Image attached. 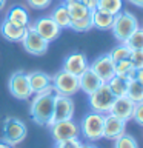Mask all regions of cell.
<instances>
[{
    "label": "cell",
    "instance_id": "19",
    "mask_svg": "<svg viewBox=\"0 0 143 148\" xmlns=\"http://www.w3.org/2000/svg\"><path fill=\"white\" fill-rule=\"evenodd\" d=\"M91 18H92V28H97L100 31H111L114 23V16L101 9H94L91 11Z\"/></svg>",
    "mask_w": 143,
    "mask_h": 148
},
{
    "label": "cell",
    "instance_id": "39",
    "mask_svg": "<svg viewBox=\"0 0 143 148\" xmlns=\"http://www.w3.org/2000/svg\"><path fill=\"white\" fill-rule=\"evenodd\" d=\"M0 148H12L9 143H6L5 140H0Z\"/></svg>",
    "mask_w": 143,
    "mask_h": 148
},
{
    "label": "cell",
    "instance_id": "24",
    "mask_svg": "<svg viewBox=\"0 0 143 148\" xmlns=\"http://www.w3.org/2000/svg\"><path fill=\"white\" fill-rule=\"evenodd\" d=\"M66 6H68V11H69V16H71V20L83 18V17H86L91 14V11L80 2V0H77V2H69V3H66Z\"/></svg>",
    "mask_w": 143,
    "mask_h": 148
},
{
    "label": "cell",
    "instance_id": "3",
    "mask_svg": "<svg viewBox=\"0 0 143 148\" xmlns=\"http://www.w3.org/2000/svg\"><path fill=\"white\" fill-rule=\"evenodd\" d=\"M137 26H138V20L132 12L120 11L118 14L114 16V23H112L111 31H112L115 40H117L118 43H123V42L136 31Z\"/></svg>",
    "mask_w": 143,
    "mask_h": 148
},
{
    "label": "cell",
    "instance_id": "15",
    "mask_svg": "<svg viewBox=\"0 0 143 148\" xmlns=\"http://www.w3.org/2000/svg\"><path fill=\"white\" fill-rule=\"evenodd\" d=\"M134 106H136V103H134L128 96L115 97V100H114L112 106H111L109 113L114 114V116H117V117H120L122 120H125V122H129V120H132Z\"/></svg>",
    "mask_w": 143,
    "mask_h": 148
},
{
    "label": "cell",
    "instance_id": "21",
    "mask_svg": "<svg viewBox=\"0 0 143 148\" xmlns=\"http://www.w3.org/2000/svg\"><path fill=\"white\" fill-rule=\"evenodd\" d=\"M51 18H52L62 29L69 28V25H71V16H69L66 3H60L59 6H55L52 14H51Z\"/></svg>",
    "mask_w": 143,
    "mask_h": 148
},
{
    "label": "cell",
    "instance_id": "38",
    "mask_svg": "<svg viewBox=\"0 0 143 148\" xmlns=\"http://www.w3.org/2000/svg\"><path fill=\"white\" fill-rule=\"evenodd\" d=\"M80 148H99V147H95L94 142H83Z\"/></svg>",
    "mask_w": 143,
    "mask_h": 148
},
{
    "label": "cell",
    "instance_id": "32",
    "mask_svg": "<svg viewBox=\"0 0 143 148\" xmlns=\"http://www.w3.org/2000/svg\"><path fill=\"white\" fill-rule=\"evenodd\" d=\"M82 139L80 137H72V139H65L55 143V148H80L82 147Z\"/></svg>",
    "mask_w": 143,
    "mask_h": 148
},
{
    "label": "cell",
    "instance_id": "27",
    "mask_svg": "<svg viewBox=\"0 0 143 148\" xmlns=\"http://www.w3.org/2000/svg\"><path fill=\"white\" fill-rule=\"evenodd\" d=\"M97 8L115 16V14H118L123 9V0H99Z\"/></svg>",
    "mask_w": 143,
    "mask_h": 148
},
{
    "label": "cell",
    "instance_id": "2",
    "mask_svg": "<svg viewBox=\"0 0 143 148\" xmlns=\"http://www.w3.org/2000/svg\"><path fill=\"white\" fill-rule=\"evenodd\" d=\"M103 114L89 111L78 123L80 136L86 142H97L103 139Z\"/></svg>",
    "mask_w": 143,
    "mask_h": 148
},
{
    "label": "cell",
    "instance_id": "14",
    "mask_svg": "<svg viewBox=\"0 0 143 148\" xmlns=\"http://www.w3.org/2000/svg\"><path fill=\"white\" fill-rule=\"evenodd\" d=\"M28 80H29L32 94H43V92H54L51 76L42 71L28 73Z\"/></svg>",
    "mask_w": 143,
    "mask_h": 148
},
{
    "label": "cell",
    "instance_id": "23",
    "mask_svg": "<svg viewBox=\"0 0 143 148\" xmlns=\"http://www.w3.org/2000/svg\"><path fill=\"white\" fill-rule=\"evenodd\" d=\"M106 85L109 86L111 92H112L115 97H125L128 92V82L120 76H114L112 79H109V80L106 82Z\"/></svg>",
    "mask_w": 143,
    "mask_h": 148
},
{
    "label": "cell",
    "instance_id": "7",
    "mask_svg": "<svg viewBox=\"0 0 143 148\" xmlns=\"http://www.w3.org/2000/svg\"><path fill=\"white\" fill-rule=\"evenodd\" d=\"M74 113H76V105H74V100L71 97L54 92V110H52V116H51L48 122V127H51L55 122H60V120L72 119Z\"/></svg>",
    "mask_w": 143,
    "mask_h": 148
},
{
    "label": "cell",
    "instance_id": "9",
    "mask_svg": "<svg viewBox=\"0 0 143 148\" xmlns=\"http://www.w3.org/2000/svg\"><path fill=\"white\" fill-rule=\"evenodd\" d=\"M20 43L23 45L26 53L31 56H43L49 48V42H46L40 34H37L32 25H28L26 34L23 36Z\"/></svg>",
    "mask_w": 143,
    "mask_h": 148
},
{
    "label": "cell",
    "instance_id": "12",
    "mask_svg": "<svg viewBox=\"0 0 143 148\" xmlns=\"http://www.w3.org/2000/svg\"><path fill=\"white\" fill-rule=\"evenodd\" d=\"M126 131V122L114 114H105L103 117V137L108 140H115Z\"/></svg>",
    "mask_w": 143,
    "mask_h": 148
},
{
    "label": "cell",
    "instance_id": "35",
    "mask_svg": "<svg viewBox=\"0 0 143 148\" xmlns=\"http://www.w3.org/2000/svg\"><path fill=\"white\" fill-rule=\"evenodd\" d=\"M80 2L85 5V6L89 9V11H94V9H97V5H99V0H80Z\"/></svg>",
    "mask_w": 143,
    "mask_h": 148
},
{
    "label": "cell",
    "instance_id": "8",
    "mask_svg": "<svg viewBox=\"0 0 143 148\" xmlns=\"http://www.w3.org/2000/svg\"><path fill=\"white\" fill-rule=\"evenodd\" d=\"M8 90L11 92V96L18 100H26L34 96L29 80H28V74L25 71H16L11 74L8 80Z\"/></svg>",
    "mask_w": 143,
    "mask_h": 148
},
{
    "label": "cell",
    "instance_id": "6",
    "mask_svg": "<svg viewBox=\"0 0 143 148\" xmlns=\"http://www.w3.org/2000/svg\"><path fill=\"white\" fill-rule=\"evenodd\" d=\"M26 125L17 117H6L3 122V140L11 147H16L26 139Z\"/></svg>",
    "mask_w": 143,
    "mask_h": 148
},
{
    "label": "cell",
    "instance_id": "28",
    "mask_svg": "<svg viewBox=\"0 0 143 148\" xmlns=\"http://www.w3.org/2000/svg\"><path fill=\"white\" fill-rule=\"evenodd\" d=\"M129 53H131V49L128 48L125 43H118L117 46H114L112 49L109 51V57L112 59V62L114 63H117L120 62V60H125V59H128L129 57Z\"/></svg>",
    "mask_w": 143,
    "mask_h": 148
},
{
    "label": "cell",
    "instance_id": "16",
    "mask_svg": "<svg viewBox=\"0 0 143 148\" xmlns=\"http://www.w3.org/2000/svg\"><path fill=\"white\" fill-rule=\"evenodd\" d=\"M89 66L88 57L83 53H72L69 54L63 62V69L68 73L74 74V76H80L85 69Z\"/></svg>",
    "mask_w": 143,
    "mask_h": 148
},
{
    "label": "cell",
    "instance_id": "26",
    "mask_svg": "<svg viewBox=\"0 0 143 148\" xmlns=\"http://www.w3.org/2000/svg\"><path fill=\"white\" fill-rule=\"evenodd\" d=\"M129 49H143V26H137L136 31L123 42Z\"/></svg>",
    "mask_w": 143,
    "mask_h": 148
},
{
    "label": "cell",
    "instance_id": "10",
    "mask_svg": "<svg viewBox=\"0 0 143 148\" xmlns=\"http://www.w3.org/2000/svg\"><path fill=\"white\" fill-rule=\"evenodd\" d=\"M49 128L51 136H52L54 142L57 143L65 139H72V137H80V130H78V123H76L72 119L69 120H60V122L52 123Z\"/></svg>",
    "mask_w": 143,
    "mask_h": 148
},
{
    "label": "cell",
    "instance_id": "11",
    "mask_svg": "<svg viewBox=\"0 0 143 148\" xmlns=\"http://www.w3.org/2000/svg\"><path fill=\"white\" fill-rule=\"evenodd\" d=\"M32 28L35 29L37 34H40L46 42H49V43L54 40H57L60 37V34H62V28L51 18V16L37 18V20L32 23Z\"/></svg>",
    "mask_w": 143,
    "mask_h": 148
},
{
    "label": "cell",
    "instance_id": "41",
    "mask_svg": "<svg viewBox=\"0 0 143 148\" xmlns=\"http://www.w3.org/2000/svg\"><path fill=\"white\" fill-rule=\"evenodd\" d=\"M69 2H77V0H65V3H69Z\"/></svg>",
    "mask_w": 143,
    "mask_h": 148
},
{
    "label": "cell",
    "instance_id": "30",
    "mask_svg": "<svg viewBox=\"0 0 143 148\" xmlns=\"http://www.w3.org/2000/svg\"><path fill=\"white\" fill-rule=\"evenodd\" d=\"M114 148H138V143L136 137L131 134H126V131H125L118 139L114 140Z\"/></svg>",
    "mask_w": 143,
    "mask_h": 148
},
{
    "label": "cell",
    "instance_id": "29",
    "mask_svg": "<svg viewBox=\"0 0 143 148\" xmlns=\"http://www.w3.org/2000/svg\"><path fill=\"white\" fill-rule=\"evenodd\" d=\"M71 29H74L76 32H88L89 29H92V18L91 14L83 18H77V20H71V25H69Z\"/></svg>",
    "mask_w": 143,
    "mask_h": 148
},
{
    "label": "cell",
    "instance_id": "34",
    "mask_svg": "<svg viewBox=\"0 0 143 148\" xmlns=\"http://www.w3.org/2000/svg\"><path fill=\"white\" fill-rule=\"evenodd\" d=\"M52 0H28V5L32 8V9H37V11H40V9H46L51 5Z\"/></svg>",
    "mask_w": 143,
    "mask_h": 148
},
{
    "label": "cell",
    "instance_id": "31",
    "mask_svg": "<svg viewBox=\"0 0 143 148\" xmlns=\"http://www.w3.org/2000/svg\"><path fill=\"white\" fill-rule=\"evenodd\" d=\"M128 59L136 69L143 68V49H131Z\"/></svg>",
    "mask_w": 143,
    "mask_h": 148
},
{
    "label": "cell",
    "instance_id": "5",
    "mask_svg": "<svg viewBox=\"0 0 143 148\" xmlns=\"http://www.w3.org/2000/svg\"><path fill=\"white\" fill-rule=\"evenodd\" d=\"M114 100H115V96L111 92L109 86L106 83H101L94 92H91L88 96V102H89L91 111L103 114V116L111 111V106H112Z\"/></svg>",
    "mask_w": 143,
    "mask_h": 148
},
{
    "label": "cell",
    "instance_id": "13",
    "mask_svg": "<svg viewBox=\"0 0 143 148\" xmlns=\"http://www.w3.org/2000/svg\"><path fill=\"white\" fill-rule=\"evenodd\" d=\"M89 68L101 79V82H105V83L115 76V63L112 62V59L109 57V54H103V56H100V57H97L92 63H89Z\"/></svg>",
    "mask_w": 143,
    "mask_h": 148
},
{
    "label": "cell",
    "instance_id": "22",
    "mask_svg": "<svg viewBox=\"0 0 143 148\" xmlns=\"http://www.w3.org/2000/svg\"><path fill=\"white\" fill-rule=\"evenodd\" d=\"M136 73H137V69L132 66V63L129 62V59L120 60V62L115 63V76L123 77L126 82L134 80V79H136Z\"/></svg>",
    "mask_w": 143,
    "mask_h": 148
},
{
    "label": "cell",
    "instance_id": "36",
    "mask_svg": "<svg viewBox=\"0 0 143 148\" xmlns=\"http://www.w3.org/2000/svg\"><path fill=\"white\" fill-rule=\"evenodd\" d=\"M136 80H138L140 83H143V68L137 69V73H136Z\"/></svg>",
    "mask_w": 143,
    "mask_h": 148
},
{
    "label": "cell",
    "instance_id": "17",
    "mask_svg": "<svg viewBox=\"0 0 143 148\" xmlns=\"http://www.w3.org/2000/svg\"><path fill=\"white\" fill-rule=\"evenodd\" d=\"M101 83H105V82H101V79L97 76L89 66L78 76V86H80V91H83L86 96H89L91 92H94Z\"/></svg>",
    "mask_w": 143,
    "mask_h": 148
},
{
    "label": "cell",
    "instance_id": "18",
    "mask_svg": "<svg viewBox=\"0 0 143 148\" xmlns=\"http://www.w3.org/2000/svg\"><path fill=\"white\" fill-rule=\"evenodd\" d=\"M26 29L28 26H17L9 20H6V18L0 25V32L8 42H22L23 36L26 34Z\"/></svg>",
    "mask_w": 143,
    "mask_h": 148
},
{
    "label": "cell",
    "instance_id": "20",
    "mask_svg": "<svg viewBox=\"0 0 143 148\" xmlns=\"http://www.w3.org/2000/svg\"><path fill=\"white\" fill-rule=\"evenodd\" d=\"M6 20L17 26H28L29 25V14L23 6H12L6 14Z\"/></svg>",
    "mask_w": 143,
    "mask_h": 148
},
{
    "label": "cell",
    "instance_id": "25",
    "mask_svg": "<svg viewBox=\"0 0 143 148\" xmlns=\"http://www.w3.org/2000/svg\"><path fill=\"white\" fill-rule=\"evenodd\" d=\"M126 96L134 102V103L143 102V83H140L138 80H136V79H134V80H129Z\"/></svg>",
    "mask_w": 143,
    "mask_h": 148
},
{
    "label": "cell",
    "instance_id": "1",
    "mask_svg": "<svg viewBox=\"0 0 143 148\" xmlns=\"http://www.w3.org/2000/svg\"><path fill=\"white\" fill-rule=\"evenodd\" d=\"M54 110V92L34 94L29 105V116L37 125L48 127V122Z\"/></svg>",
    "mask_w": 143,
    "mask_h": 148
},
{
    "label": "cell",
    "instance_id": "37",
    "mask_svg": "<svg viewBox=\"0 0 143 148\" xmlns=\"http://www.w3.org/2000/svg\"><path fill=\"white\" fill-rule=\"evenodd\" d=\"M129 3H132L134 6H137V8H142L143 9V0H128Z\"/></svg>",
    "mask_w": 143,
    "mask_h": 148
},
{
    "label": "cell",
    "instance_id": "4",
    "mask_svg": "<svg viewBox=\"0 0 143 148\" xmlns=\"http://www.w3.org/2000/svg\"><path fill=\"white\" fill-rule=\"evenodd\" d=\"M51 83H52V90L55 94H63L72 97L74 94H77L80 91L78 86V76L60 69L59 73H55L54 76H51Z\"/></svg>",
    "mask_w": 143,
    "mask_h": 148
},
{
    "label": "cell",
    "instance_id": "40",
    "mask_svg": "<svg viewBox=\"0 0 143 148\" xmlns=\"http://www.w3.org/2000/svg\"><path fill=\"white\" fill-rule=\"evenodd\" d=\"M5 5H6V0H0V11L5 8Z\"/></svg>",
    "mask_w": 143,
    "mask_h": 148
},
{
    "label": "cell",
    "instance_id": "33",
    "mask_svg": "<svg viewBox=\"0 0 143 148\" xmlns=\"http://www.w3.org/2000/svg\"><path fill=\"white\" fill-rule=\"evenodd\" d=\"M132 120H134L136 123H138L140 127H143V102H140V103H136V106H134Z\"/></svg>",
    "mask_w": 143,
    "mask_h": 148
}]
</instances>
